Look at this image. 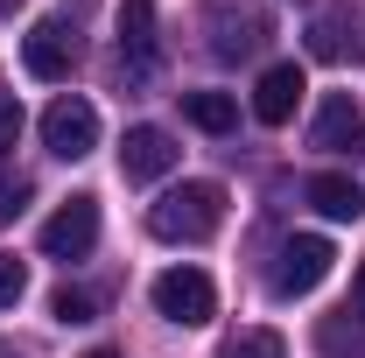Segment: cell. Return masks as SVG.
I'll return each mask as SVG.
<instances>
[{"instance_id": "277c9868", "label": "cell", "mask_w": 365, "mask_h": 358, "mask_svg": "<svg viewBox=\"0 0 365 358\" xmlns=\"http://www.w3.org/2000/svg\"><path fill=\"white\" fill-rule=\"evenodd\" d=\"M43 148L63 155V162H85L91 148H98V113H91V98L63 91V98L49 106V113H43Z\"/></svg>"}, {"instance_id": "7a4b0ae2", "label": "cell", "mask_w": 365, "mask_h": 358, "mask_svg": "<svg viewBox=\"0 0 365 358\" xmlns=\"http://www.w3.org/2000/svg\"><path fill=\"white\" fill-rule=\"evenodd\" d=\"M330 260H337V246H330L323 232H295V239L274 253V295H281V302H295V295H317L323 274H330Z\"/></svg>"}, {"instance_id": "9a60e30c", "label": "cell", "mask_w": 365, "mask_h": 358, "mask_svg": "<svg viewBox=\"0 0 365 358\" xmlns=\"http://www.w3.org/2000/svg\"><path fill=\"white\" fill-rule=\"evenodd\" d=\"M91 310H98V302H91L85 288H56V295H49V316H56V323H91Z\"/></svg>"}, {"instance_id": "7402d4cb", "label": "cell", "mask_w": 365, "mask_h": 358, "mask_svg": "<svg viewBox=\"0 0 365 358\" xmlns=\"http://www.w3.org/2000/svg\"><path fill=\"white\" fill-rule=\"evenodd\" d=\"M85 358H113V352H85Z\"/></svg>"}, {"instance_id": "6da1fadb", "label": "cell", "mask_w": 365, "mask_h": 358, "mask_svg": "<svg viewBox=\"0 0 365 358\" xmlns=\"http://www.w3.org/2000/svg\"><path fill=\"white\" fill-rule=\"evenodd\" d=\"M218 225H225V190H218V183H176V190L148 211V232L169 239V246H204Z\"/></svg>"}, {"instance_id": "2e32d148", "label": "cell", "mask_w": 365, "mask_h": 358, "mask_svg": "<svg viewBox=\"0 0 365 358\" xmlns=\"http://www.w3.org/2000/svg\"><path fill=\"white\" fill-rule=\"evenodd\" d=\"M21 288H29L21 260H14V253H0V310H14V302H21Z\"/></svg>"}, {"instance_id": "e0dca14e", "label": "cell", "mask_w": 365, "mask_h": 358, "mask_svg": "<svg viewBox=\"0 0 365 358\" xmlns=\"http://www.w3.org/2000/svg\"><path fill=\"white\" fill-rule=\"evenodd\" d=\"M21 204H29V183H21V176H0V225L21 218Z\"/></svg>"}, {"instance_id": "30bf717a", "label": "cell", "mask_w": 365, "mask_h": 358, "mask_svg": "<svg viewBox=\"0 0 365 358\" xmlns=\"http://www.w3.org/2000/svg\"><path fill=\"white\" fill-rule=\"evenodd\" d=\"M155 63V0H127L120 7V71L140 78Z\"/></svg>"}, {"instance_id": "7c38bea8", "label": "cell", "mask_w": 365, "mask_h": 358, "mask_svg": "<svg viewBox=\"0 0 365 358\" xmlns=\"http://www.w3.org/2000/svg\"><path fill=\"white\" fill-rule=\"evenodd\" d=\"M309 204H317L330 225H351V218H365V190L351 176H309V190H302Z\"/></svg>"}, {"instance_id": "d6986e66", "label": "cell", "mask_w": 365, "mask_h": 358, "mask_svg": "<svg viewBox=\"0 0 365 358\" xmlns=\"http://www.w3.org/2000/svg\"><path fill=\"white\" fill-rule=\"evenodd\" d=\"M323 344H330V352H344V344H351V330H344V323H330V330H323ZM359 358H365V337H359Z\"/></svg>"}, {"instance_id": "ac0fdd59", "label": "cell", "mask_w": 365, "mask_h": 358, "mask_svg": "<svg viewBox=\"0 0 365 358\" xmlns=\"http://www.w3.org/2000/svg\"><path fill=\"white\" fill-rule=\"evenodd\" d=\"M14 140H21V106H14V98L0 91V155H7Z\"/></svg>"}, {"instance_id": "8992f818", "label": "cell", "mask_w": 365, "mask_h": 358, "mask_svg": "<svg viewBox=\"0 0 365 358\" xmlns=\"http://www.w3.org/2000/svg\"><path fill=\"white\" fill-rule=\"evenodd\" d=\"M91 246H98V197L56 204L49 225H43V253H49V260H85Z\"/></svg>"}, {"instance_id": "8fae6325", "label": "cell", "mask_w": 365, "mask_h": 358, "mask_svg": "<svg viewBox=\"0 0 365 358\" xmlns=\"http://www.w3.org/2000/svg\"><path fill=\"white\" fill-rule=\"evenodd\" d=\"M260 43H267V21H260L253 7H246V14H232V7L211 14V49H218V56H253Z\"/></svg>"}, {"instance_id": "5b68a950", "label": "cell", "mask_w": 365, "mask_h": 358, "mask_svg": "<svg viewBox=\"0 0 365 358\" xmlns=\"http://www.w3.org/2000/svg\"><path fill=\"white\" fill-rule=\"evenodd\" d=\"M21 63H29V78H43V85H63V78H71V63H78L71 14H49V21H36V29L21 36Z\"/></svg>"}, {"instance_id": "3957f363", "label": "cell", "mask_w": 365, "mask_h": 358, "mask_svg": "<svg viewBox=\"0 0 365 358\" xmlns=\"http://www.w3.org/2000/svg\"><path fill=\"white\" fill-rule=\"evenodd\" d=\"M155 310L182 330H197V323L218 316V288H211L204 267H169V274H155Z\"/></svg>"}, {"instance_id": "5bb4252c", "label": "cell", "mask_w": 365, "mask_h": 358, "mask_svg": "<svg viewBox=\"0 0 365 358\" xmlns=\"http://www.w3.org/2000/svg\"><path fill=\"white\" fill-rule=\"evenodd\" d=\"M218 358H288V344L274 330H239L232 344H218Z\"/></svg>"}, {"instance_id": "ba28073f", "label": "cell", "mask_w": 365, "mask_h": 358, "mask_svg": "<svg viewBox=\"0 0 365 358\" xmlns=\"http://www.w3.org/2000/svg\"><path fill=\"white\" fill-rule=\"evenodd\" d=\"M302 91H309L302 63H267L260 85H253V120H260V127H288L295 106H302Z\"/></svg>"}, {"instance_id": "4fadbf2b", "label": "cell", "mask_w": 365, "mask_h": 358, "mask_svg": "<svg viewBox=\"0 0 365 358\" xmlns=\"http://www.w3.org/2000/svg\"><path fill=\"white\" fill-rule=\"evenodd\" d=\"M182 113H190V127H204V134H232V120H239V106H232L225 91H182Z\"/></svg>"}, {"instance_id": "44dd1931", "label": "cell", "mask_w": 365, "mask_h": 358, "mask_svg": "<svg viewBox=\"0 0 365 358\" xmlns=\"http://www.w3.org/2000/svg\"><path fill=\"white\" fill-rule=\"evenodd\" d=\"M14 7H21V0H0V14H14Z\"/></svg>"}, {"instance_id": "52a82bcc", "label": "cell", "mask_w": 365, "mask_h": 358, "mask_svg": "<svg viewBox=\"0 0 365 358\" xmlns=\"http://www.w3.org/2000/svg\"><path fill=\"white\" fill-rule=\"evenodd\" d=\"M309 148H323V155H359L365 162V113L351 91H330L317 113V127H309Z\"/></svg>"}, {"instance_id": "ffe728a7", "label": "cell", "mask_w": 365, "mask_h": 358, "mask_svg": "<svg viewBox=\"0 0 365 358\" xmlns=\"http://www.w3.org/2000/svg\"><path fill=\"white\" fill-rule=\"evenodd\" d=\"M351 295H359V316H365V267H359V288H351Z\"/></svg>"}, {"instance_id": "9c48e42d", "label": "cell", "mask_w": 365, "mask_h": 358, "mask_svg": "<svg viewBox=\"0 0 365 358\" xmlns=\"http://www.w3.org/2000/svg\"><path fill=\"white\" fill-rule=\"evenodd\" d=\"M176 169V140L162 134V127H127V140H120V176L127 183H155Z\"/></svg>"}]
</instances>
